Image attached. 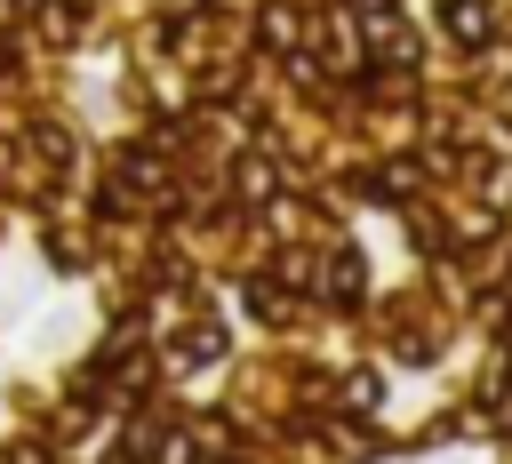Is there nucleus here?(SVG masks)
I'll use <instances>...</instances> for the list:
<instances>
[{
  "instance_id": "f257e3e1",
  "label": "nucleus",
  "mask_w": 512,
  "mask_h": 464,
  "mask_svg": "<svg viewBox=\"0 0 512 464\" xmlns=\"http://www.w3.org/2000/svg\"><path fill=\"white\" fill-rule=\"evenodd\" d=\"M448 32L456 40H488V0H448Z\"/></svg>"
},
{
  "instance_id": "f03ea898",
  "label": "nucleus",
  "mask_w": 512,
  "mask_h": 464,
  "mask_svg": "<svg viewBox=\"0 0 512 464\" xmlns=\"http://www.w3.org/2000/svg\"><path fill=\"white\" fill-rule=\"evenodd\" d=\"M200 360H216V328H192V336L176 344V368H200Z\"/></svg>"
},
{
  "instance_id": "7ed1b4c3",
  "label": "nucleus",
  "mask_w": 512,
  "mask_h": 464,
  "mask_svg": "<svg viewBox=\"0 0 512 464\" xmlns=\"http://www.w3.org/2000/svg\"><path fill=\"white\" fill-rule=\"evenodd\" d=\"M160 464H192V440H184V432H168V440H160Z\"/></svg>"
}]
</instances>
